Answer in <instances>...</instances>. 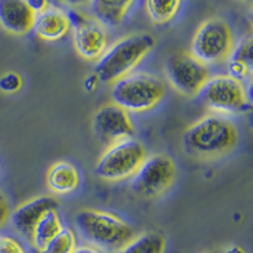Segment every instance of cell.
<instances>
[{"instance_id": "29", "label": "cell", "mask_w": 253, "mask_h": 253, "mask_svg": "<svg viewBox=\"0 0 253 253\" xmlns=\"http://www.w3.org/2000/svg\"><path fill=\"white\" fill-rule=\"evenodd\" d=\"M224 253H246V251L241 246H230L229 248L225 250Z\"/></svg>"}, {"instance_id": "21", "label": "cell", "mask_w": 253, "mask_h": 253, "mask_svg": "<svg viewBox=\"0 0 253 253\" xmlns=\"http://www.w3.org/2000/svg\"><path fill=\"white\" fill-rule=\"evenodd\" d=\"M229 60L238 61L252 71V41L251 38L242 41L238 46L234 47Z\"/></svg>"}, {"instance_id": "28", "label": "cell", "mask_w": 253, "mask_h": 253, "mask_svg": "<svg viewBox=\"0 0 253 253\" xmlns=\"http://www.w3.org/2000/svg\"><path fill=\"white\" fill-rule=\"evenodd\" d=\"M74 253H101L100 251L96 248L91 247V246H81V247H76Z\"/></svg>"}, {"instance_id": "19", "label": "cell", "mask_w": 253, "mask_h": 253, "mask_svg": "<svg viewBox=\"0 0 253 253\" xmlns=\"http://www.w3.org/2000/svg\"><path fill=\"white\" fill-rule=\"evenodd\" d=\"M181 6V1L170 0V1H160V0H148L144 3L146 12L151 22L155 24H166L173 19Z\"/></svg>"}, {"instance_id": "17", "label": "cell", "mask_w": 253, "mask_h": 253, "mask_svg": "<svg viewBox=\"0 0 253 253\" xmlns=\"http://www.w3.org/2000/svg\"><path fill=\"white\" fill-rule=\"evenodd\" d=\"M62 229L63 225L57 213V209L48 210L40 219V221L32 232V245L41 253Z\"/></svg>"}, {"instance_id": "15", "label": "cell", "mask_w": 253, "mask_h": 253, "mask_svg": "<svg viewBox=\"0 0 253 253\" xmlns=\"http://www.w3.org/2000/svg\"><path fill=\"white\" fill-rule=\"evenodd\" d=\"M46 181L52 193L66 195L78 189L80 184V175L78 169L71 162L57 161L47 171Z\"/></svg>"}, {"instance_id": "18", "label": "cell", "mask_w": 253, "mask_h": 253, "mask_svg": "<svg viewBox=\"0 0 253 253\" xmlns=\"http://www.w3.org/2000/svg\"><path fill=\"white\" fill-rule=\"evenodd\" d=\"M166 238L158 232H144L128 242L118 253H165Z\"/></svg>"}, {"instance_id": "25", "label": "cell", "mask_w": 253, "mask_h": 253, "mask_svg": "<svg viewBox=\"0 0 253 253\" xmlns=\"http://www.w3.org/2000/svg\"><path fill=\"white\" fill-rule=\"evenodd\" d=\"M10 208H9V203L6 196L0 191V229L4 227L9 221V216H10Z\"/></svg>"}, {"instance_id": "13", "label": "cell", "mask_w": 253, "mask_h": 253, "mask_svg": "<svg viewBox=\"0 0 253 253\" xmlns=\"http://www.w3.org/2000/svg\"><path fill=\"white\" fill-rule=\"evenodd\" d=\"M36 17L27 0H0V26L10 35H27L33 29Z\"/></svg>"}, {"instance_id": "7", "label": "cell", "mask_w": 253, "mask_h": 253, "mask_svg": "<svg viewBox=\"0 0 253 253\" xmlns=\"http://www.w3.org/2000/svg\"><path fill=\"white\" fill-rule=\"evenodd\" d=\"M199 96L208 109L221 117L239 114L250 108V99L243 84L228 75L208 79Z\"/></svg>"}, {"instance_id": "1", "label": "cell", "mask_w": 253, "mask_h": 253, "mask_svg": "<svg viewBox=\"0 0 253 253\" xmlns=\"http://www.w3.org/2000/svg\"><path fill=\"white\" fill-rule=\"evenodd\" d=\"M182 148L198 160H213L228 155L238 144L236 124L225 117L208 114L198 119L182 134Z\"/></svg>"}, {"instance_id": "14", "label": "cell", "mask_w": 253, "mask_h": 253, "mask_svg": "<svg viewBox=\"0 0 253 253\" xmlns=\"http://www.w3.org/2000/svg\"><path fill=\"white\" fill-rule=\"evenodd\" d=\"M71 29L69 15L65 10L51 5L37 14L33 31L41 40L47 42H55L67 35Z\"/></svg>"}, {"instance_id": "22", "label": "cell", "mask_w": 253, "mask_h": 253, "mask_svg": "<svg viewBox=\"0 0 253 253\" xmlns=\"http://www.w3.org/2000/svg\"><path fill=\"white\" fill-rule=\"evenodd\" d=\"M22 84H23L22 78L17 72H6L5 75L0 78V90L8 94H13L19 91Z\"/></svg>"}, {"instance_id": "10", "label": "cell", "mask_w": 253, "mask_h": 253, "mask_svg": "<svg viewBox=\"0 0 253 253\" xmlns=\"http://www.w3.org/2000/svg\"><path fill=\"white\" fill-rule=\"evenodd\" d=\"M72 28L74 47L80 57L87 61H98L108 48V32L91 15L75 9L69 13Z\"/></svg>"}, {"instance_id": "20", "label": "cell", "mask_w": 253, "mask_h": 253, "mask_svg": "<svg viewBox=\"0 0 253 253\" xmlns=\"http://www.w3.org/2000/svg\"><path fill=\"white\" fill-rule=\"evenodd\" d=\"M75 250V234L69 228H63L41 253H74Z\"/></svg>"}, {"instance_id": "4", "label": "cell", "mask_w": 253, "mask_h": 253, "mask_svg": "<svg viewBox=\"0 0 253 253\" xmlns=\"http://www.w3.org/2000/svg\"><path fill=\"white\" fill-rule=\"evenodd\" d=\"M166 87L160 78L147 72H132L112 85V103L126 113L152 109L165 96Z\"/></svg>"}, {"instance_id": "3", "label": "cell", "mask_w": 253, "mask_h": 253, "mask_svg": "<svg viewBox=\"0 0 253 253\" xmlns=\"http://www.w3.org/2000/svg\"><path fill=\"white\" fill-rule=\"evenodd\" d=\"M155 44V37L148 33L126 36L105 49L95 63L94 74L100 83L114 84L132 74L135 66L152 51Z\"/></svg>"}, {"instance_id": "24", "label": "cell", "mask_w": 253, "mask_h": 253, "mask_svg": "<svg viewBox=\"0 0 253 253\" xmlns=\"http://www.w3.org/2000/svg\"><path fill=\"white\" fill-rule=\"evenodd\" d=\"M251 72L252 71L247 66H245L243 63L238 62V61L228 60V76H230L234 80L242 83L250 75Z\"/></svg>"}, {"instance_id": "6", "label": "cell", "mask_w": 253, "mask_h": 253, "mask_svg": "<svg viewBox=\"0 0 253 253\" xmlns=\"http://www.w3.org/2000/svg\"><path fill=\"white\" fill-rule=\"evenodd\" d=\"M146 157L142 142L135 138L124 139L108 146L95 165V173L104 181L126 180L134 176Z\"/></svg>"}, {"instance_id": "23", "label": "cell", "mask_w": 253, "mask_h": 253, "mask_svg": "<svg viewBox=\"0 0 253 253\" xmlns=\"http://www.w3.org/2000/svg\"><path fill=\"white\" fill-rule=\"evenodd\" d=\"M0 253H28L17 238L6 234H0Z\"/></svg>"}, {"instance_id": "11", "label": "cell", "mask_w": 253, "mask_h": 253, "mask_svg": "<svg viewBox=\"0 0 253 253\" xmlns=\"http://www.w3.org/2000/svg\"><path fill=\"white\" fill-rule=\"evenodd\" d=\"M92 130L101 142L109 146L134 137V126L129 113L114 103L96 110L92 117Z\"/></svg>"}, {"instance_id": "26", "label": "cell", "mask_w": 253, "mask_h": 253, "mask_svg": "<svg viewBox=\"0 0 253 253\" xmlns=\"http://www.w3.org/2000/svg\"><path fill=\"white\" fill-rule=\"evenodd\" d=\"M27 3H28V5L31 6L32 10H33L36 14H40V13L46 10V9L51 5V3L44 1V0H27Z\"/></svg>"}, {"instance_id": "16", "label": "cell", "mask_w": 253, "mask_h": 253, "mask_svg": "<svg viewBox=\"0 0 253 253\" xmlns=\"http://www.w3.org/2000/svg\"><path fill=\"white\" fill-rule=\"evenodd\" d=\"M132 5L133 1L130 0H119V1L94 0L89 4L91 17L104 28L119 26Z\"/></svg>"}, {"instance_id": "27", "label": "cell", "mask_w": 253, "mask_h": 253, "mask_svg": "<svg viewBox=\"0 0 253 253\" xmlns=\"http://www.w3.org/2000/svg\"><path fill=\"white\" fill-rule=\"evenodd\" d=\"M99 83H100V81H99L98 76L95 75V74H92V75H90L89 78L85 80V84H84V85H85V89H86L87 91H92Z\"/></svg>"}, {"instance_id": "8", "label": "cell", "mask_w": 253, "mask_h": 253, "mask_svg": "<svg viewBox=\"0 0 253 253\" xmlns=\"http://www.w3.org/2000/svg\"><path fill=\"white\" fill-rule=\"evenodd\" d=\"M176 173V165L170 156L158 153L146 157L139 170L130 177V190L137 196L153 199L175 182Z\"/></svg>"}, {"instance_id": "9", "label": "cell", "mask_w": 253, "mask_h": 253, "mask_svg": "<svg viewBox=\"0 0 253 253\" xmlns=\"http://www.w3.org/2000/svg\"><path fill=\"white\" fill-rule=\"evenodd\" d=\"M166 76L176 91L193 98L199 95L210 78V71L209 66L196 60L190 52H180L167 61Z\"/></svg>"}, {"instance_id": "2", "label": "cell", "mask_w": 253, "mask_h": 253, "mask_svg": "<svg viewBox=\"0 0 253 253\" xmlns=\"http://www.w3.org/2000/svg\"><path fill=\"white\" fill-rule=\"evenodd\" d=\"M75 227L90 246L108 253H118L135 237L134 228L110 211L81 209L75 215Z\"/></svg>"}, {"instance_id": "12", "label": "cell", "mask_w": 253, "mask_h": 253, "mask_svg": "<svg viewBox=\"0 0 253 253\" xmlns=\"http://www.w3.org/2000/svg\"><path fill=\"white\" fill-rule=\"evenodd\" d=\"M51 209H57V200L53 196L42 195L27 200L13 210L9 216L10 224L20 236L31 239L32 232L43 216L46 211Z\"/></svg>"}, {"instance_id": "5", "label": "cell", "mask_w": 253, "mask_h": 253, "mask_svg": "<svg viewBox=\"0 0 253 253\" xmlns=\"http://www.w3.org/2000/svg\"><path fill=\"white\" fill-rule=\"evenodd\" d=\"M234 48V35L223 18H208L195 31L190 53L204 65H218L229 60Z\"/></svg>"}]
</instances>
